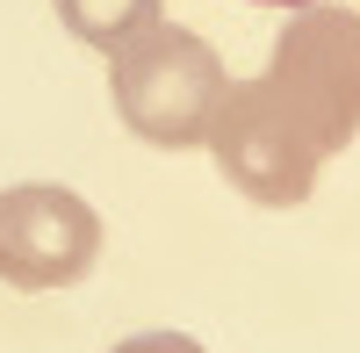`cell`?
<instances>
[{
  "label": "cell",
  "mask_w": 360,
  "mask_h": 353,
  "mask_svg": "<svg viewBox=\"0 0 360 353\" xmlns=\"http://www.w3.org/2000/svg\"><path fill=\"white\" fill-rule=\"evenodd\" d=\"M224 58L209 51L195 29L180 22H152L144 37H130L123 51H108V94H115V115L123 130L159 144V152H188V144L209 137L217 123V101H224Z\"/></svg>",
  "instance_id": "obj_1"
},
{
  "label": "cell",
  "mask_w": 360,
  "mask_h": 353,
  "mask_svg": "<svg viewBox=\"0 0 360 353\" xmlns=\"http://www.w3.org/2000/svg\"><path fill=\"white\" fill-rule=\"evenodd\" d=\"M101 259V217L94 202L58 188V181H22L0 188V281L8 288H72Z\"/></svg>",
  "instance_id": "obj_4"
},
{
  "label": "cell",
  "mask_w": 360,
  "mask_h": 353,
  "mask_svg": "<svg viewBox=\"0 0 360 353\" xmlns=\"http://www.w3.org/2000/svg\"><path fill=\"white\" fill-rule=\"evenodd\" d=\"M115 353H202V339H188V332H137Z\"/></svg>",
  "instance_id": "obj_6"
},
{
  "label": "cell",
  "mask_w": 360,
  "mask_h": 353,
  "mask_svg": "<svg viewBox=\"0 0 360 353\" xmlns=\"http://www.w3.org/2000/svg\"><path fill=\"white\" fill-rule=\"evenodd\" d=\"M202 144L217 152V173L245 202H259V210H295V202H310L317 166H324V152L281 115V101L266 94L259 79L224 86L217 123H209Z\"/></svg>",
  "instance_id": "obj_3"
},
{
  "label": "cell",
  "mask_w": 360,
  "mask_h": 353,
  "mask_svg": "<svg viewBox=\"0 0 360 353\" xmlns=\"http://www.w3.org/2000/svg\"><path fill=\"white\" fill-rule=\"evenodd\" d=\"M259 8H310V0H259Z\"/></svg>",
  "instance_id": "obj_7"
},
{
  "label": "cell",
  "mask_w": 360,
  "mask_h": 353,
  "mask_svg": "<svg viewBox=\"0 0 360 353\" xmlns=\"http://www.w3.org/2000/svg\"><path fill=\"white\" fill-rule=\"evenodd\" d=\"M58 8V22L72 29V37L86 44V51H123L130 37H144L159 15H166V0H51Z\"/></svg>",
  "instance_id": "obj_5"
},
{
  "label": "cell",
  "mask_w": 360,
  "mask_h": 353,
  "mask_svg": "<svg viewBox=\"0 0 360 353\" xmlns=\"http://www.w3.org/2000/svg\"><path fill=\"white\" fill-rule=\"evenodd\" d=\"M259 86L281 101V115L303 130L324 159L360 137V15L353 8H295L274 37Z\"/></svg>",
  "instance_id": "obj_2"
}]
</instances>
